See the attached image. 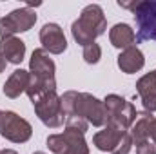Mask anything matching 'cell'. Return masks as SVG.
<instances>
[{
  "instance_id": "6da1fadb",
  "label": "cell",
  "mask_w": 156,
  "mask_h": 154,
  "mask_svg": "<svg viewBox=\"0 0 156 154\" xmlns=\"http://www.w3.org/2000/svg\"><path fill=\"white\" fill-rule=\"evenodd\" d=\"M62 100V109L66 118H82L89 125L102 127L107 125V114L104 102H100L96 96L89 93H78V91H67L60 96Z\"/></svg>"
},
{
  "instance_id": "7a4b0ae2",
  "label": "cell",
  "mask_w": 156,
  "mask_h": 154,
  "mask_svg": "<svg viewBox=\"0 0 156 154\" xmlns=\"http://www.w3.org/2000/svg\"><path fill=\"white\" fill-rule=\"evenodd\" d=\"M55 62L49 58V53L44 49H35L29 60V75L31 82L27 87V96L31 102L38 100L40 96L56 91V80H55Z\"/></svg>"
},
{
  "instance_id": "3957f363",
  "label": "cell",
  "mask_w": 156,
  "mask_h": 154,
  "mask_svg": "<svg viewBox=\"0 0 156 154\" xmlns=\"http://www.w3.org/2000/svg\"><path fill=\"white\" fill-rule=\"evenodd\" d=\"M105 29H107V20H105L104 9L98 4H91L83 7L78 20H75L71 26L73 38L76 40L78 45H83V47L94 44V40L102 37Z\"/></svg>"
},
{
  "instance_id": "277c9868",
  "label": "cell",
  "mask_w": 156,
  "mask_h": 154,
  "mask_svg": "<svg viewBox=\"0 0 156 154\" xmlns=\"http://www.w3.org/2000/svg\"><path fill=\"white\" fill-rule=\"evenodd\" d=\"M118 5L133 11L138 27L136 42L156 40V0H136V2L118 0Z\"/></svg>"
},
{
  "instance_id": "5b68a950",
  "label": "cell",
  "mask_w": 156,
  "mask_h": 154,
  "mask_svg": "<svg viewBox=\"0 0 156 154\" xmlns=\"http://www.w3.org/2000/svg\"><path fill=\"white\" fill-rule=\"evenodd\" d=\"M104 107L109 127H115L118 131H129L136 121V107L118 94H107L104 100Z\"/></svg>"
},
{
  "instance_id": "8992f818",
  "label": "cell",
  "mask_w": 156,
  "mask_h": 154,
  "mask_svg": "<svg viewBox=\"0 0 156 154\" xmlns=\"http://www.w3.org/2000/svg\"><path fill=\"white\" fill-rule=\"evenodd\" d=\"M93 145L98 151L111 154H129L133 147V138L127 131H118L115 127H105L93 136Z\"/></svg>"
},
{
  "instance_id": "52a82bcc",
  "label": "cell",
  "mask_w": 156,
  "mask_h": 154,
  "mask_svg": "<svg viewBox=\"0 0 156 154\" xmlns=\"http://www.w3.org/2000/svg\"><path fill=\"white\" fill-rule=\"evenodd\" d=\"M33 107H35V113L38 116V120L45 127L56 129V127L64 125L66 114H64V109H62V100L56 94V91L40 96L38 100L33 102Z\"/></svg>"
},
{
  "instance_id": "ba28073f",
  "label": "cell",
  "mask_w": 156,
  "mask_h": 154,
  "mask_svg": "<svg viewBox=\"0 0 156 154\" xmlns=\"http://www.w3.org/2000/svg\"><path fill=\"white\" fill-rule=\"evenodd\" d=\"M47 147L55 154H89L83 132L67 127L62 134H51L47 138Z\"/></svg>"
},
{
  "instance_id": "9c48e42d",
  "label": "cell",
  "mask_w": 156,
  "mask_h": 154,
  "mask_svg": "<svg viewBox=\"0 0 156 154\" xmlns=\"http://www.w3.org/2000/svg\"><path fill=\"white\" fill-rule=\"evenodd\" d=\"M37 22V13L31 7H18L0 18V38L15 37V33H26L29 31Z\"/></svg>"
},
{
  "instance_id": "30bf717a",
  "label": "cell",
  "mask_w": 156,
  "mask_h": 154,
  "mask_svg": "<svg viewBox=\"0 0 156 154\" xmlns=\"http://www.w3.org/2000/svg\"><path fill=\"white\" fill-rule=\"evenodd\" d=\"M0 134L13 142V143H26L31 134H33V127L27 120H24L22 116H18L13 111H2V121H0Z\"/></svg>"
},
{
  "instance_id": "8fae6325",
  "label": "cell",
  "mask_w": 156,
  "mask_h": 154,
  "mask_svg": "<svg viewBox=\"0 0 156 154\" xmlns=\"http://www.w3.org/2000/svg\"><path fill=\"white\" fill-rule=\"evenodd\" d=\"M40 42L42 49L51 54H62L67 49V40L58 24H45L40 29Z\"/></svg>"
},
{
  "instance_id": "7c38bea8",
  "label": "cell",
  "mask_w": 156,
  "mask_h": 154,
  "mask_svg": "<svg viewBox=\"0 0 156 154\" xmlns=\"http://www.w3.org/2000/svg\"><path fill=\"white\" fill-rule=\"evenodd\" d=\"M136 93L140 96V102L144 105V109L147 113H154L156 111V75L147 73L145 76H142L136 82Z\"/></svg>"
},
{
  "instance_id": "4fadbf2b",
  "label": "cell",
  "mask_w": 156,
  "mask_h": 154,
  "mask_svg": "<svg viewBox=\"0 0 156 154\" xmlns=\"http://www.w3.org/2000/svg\"><path fill=\"white\" fill-rule=\"evenodd\" d=\"M116 64H118V67L122 69V73L133 75V73H138V71L144 67L145 58H144V53H142L136 45H131V47L123 49V51L118 54Z\"/></svg>"
},
{
  "instance_id": "5bb4252c",
  "label": "cell",
  "mask_w": 156,
  "mask_h": 154,
  "mask_svg": "<svg viewBox=\"0 0 156 154\" xmlns=\"http://www.w3.org/2000/svg\"><path fill=\"white\" fill-rule=\"evenodd\" d=\"M29 82H31V75H29V71L16 69L11 76L5 80L2 91H4V94H5L7 98H18L22 93L27 91Z\"/></svg>"
},
{
  "instance_id": "9a60e30c",
  "label": "cell",
  "mask_w": 156,
  "mask_h": 154,
  "mask_svg": "<svg viewBox=\"0 0 156 154\" xmlns=\"http://www.w3.org/2000/svg\"><path fill=\"white\" fill-rule=\"evenodd\" d=\"M153 120H154L153 113H147V111L138 113L136 121L133 123L131 132H129L131 138H133V145H140V143H144V142H149V138H151V125H153Z\"/></svg>"
},
{
  "instance_id": "2e32d148",
  "label": "cell",
  "mask_w": 156,
  "mask_h": 154,
  "mask_svg": "<svg viewBox=\"0 0 156 154\" xmlns=\"http://www.w3.org/2000/svg\"><path fill=\"white\" fill-rule=\"evenodd\" d=\"M0 53L4 54L5 62L18 65L26 56V44L16 37H7L0 40Z\"/></svg>"
},
{
  "instance_id": "e0dca14e",
  "label": "cell",
  "mask_w": 156,
  "mask_h": 154,
  "mask_svg": "<svg viewBox=\"0 0 156 154\" xmlns=\"http://www.w3.org/2000/svg\"><path fill=\"white\" fill-rule=\"evenodd\" d=\"M109 40L116 49H127L136 42V35L127 24H116L109 31Z\"/></svg>"
},
{
  "instance_id": "ac0fdd59",
  "label": "cell",
  "mask_w": 156,
  "mask_h": 154,
  "mask_svg": "<svg viewBox=\"0 0 156 154\" xmlns=\"http://www.w3.org/2000/svg\"><path fill=\"white\" fill-rule=\"evenodd\" d=\"M83 60L87 64H98L100 58H102V47L98 44H91V45H85L83 47V53H82Z\"/></svg>"
},
{
  "instance_id": "d6986e66",
  "label": "cell",
  "mask_w": 156,
  "mask_h": 154,
  "mask_svg": "<svg viewBox=\"0 0 156 154\" xmlns=\"http://www.w3.org/2000/svg\"><path fill=\"white\" fill-rule=\"evenodd\" d=\"M136 154H156V145L151 142H144L136 145Z\"/></svg>"
},
{
  "instance_id": "ffe728a7",
  "label": "cell",
  "mask_w": 156,
  "mask_h": 154,
  "mask_svg": "<svg viewBox=\"0 0 156 154\" xmlns=\"http://www.w3.org/2000/svg\"><path fill=\"white\" fill-rule=\"evenodd\" d=\"M151 138H153V143L156 145V118L153 120V125H151Z\"/></svg>"
},
{
  "instance_id": "44dd1931",
  "label": "cell",
  "mask_w": 156,
  "mask_h": 154,
  "mask_svg": "<svg viewBox=\"0 0 156 154\" xmlns=\"http://www.w3.org/2000/svg\"><path fill=\"white\" fill-rule=\"evenodd\" d=\"M5 65H7V62H5L4 54L0 53V73H4V71H5Z\"/></svg>"
},
{
  "instance_id": "7402d4cb",
  "label": "cell",
  "mask_w": 156,
  "mask_h": 154,
  "mask_svg": "<svg viewBox=\"0 0 156 154\" xmlns=\"http://www.w3.org/2000/svg\"><path fill=\"white\" fill-rule=\"evenodd\" d=\"M0 154H18V152L13 151V149H5V151H0Z\"/></svg>"
},
{
  "instance_id": "603a6c76",
  "label": "cell",
  "mask_w": 156,
  "mask_h": 154,
  "mask_svg": "<svg viewBox=\"0 0 156 154\" xmlns=\"http://www.w3.org/2000/svg\"><path fill=\"white\" fill-rule=\"evenodd\" d=\"M33 154H45V152H42V151H37V152H33Z\"/></svg>"
},
{
  "instance_id": "cb8c5ba5",
  "label": "cell",
  "mask_w": 156,
  "mask_h": 154,
  "mask_svg": "<svg viewBox=\"0 0 156 154\" xmlns=\"http://www.w3.org/2000/svg\"><path fill=\"white\" fill-rule=\"evenodd\" d=\"M0 121H2V111H0Z\"/></svg>"
}]
</instances>
